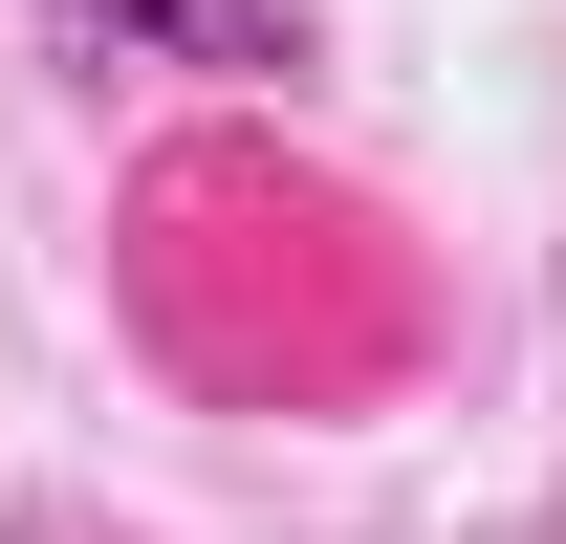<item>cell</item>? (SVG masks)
Here are the masks:
<instances>
[{
    "label": "cell",
    "instance_id": "cell-1",
    "mask_svg": "<svg viewBox=\"0 0 566 544\" xmlns=\"http://www.w3.org/2000/svg\"><path fill=\"white\" fill-rule=\"evenodd\" d=\"M132 327L175 348L218 414H349V393L415 370V262H392L370 197L197 132V153L132 175Z\"/></svg>",
    "mask_w": 566,
    "mask_h": 544
},
{
    "label": "cell",
    "instance_id": "cell-2",
    "mask_svg": "<svg viewBox=\"0 0 566 544\" xmlns=\"http://www.w3.org/2000/svg\"><path fill=\"white\" fill-rule=\"evenodd\" d=\"M87 66H175V87H305V0H44Z\"/></svg>",
    "mask_w": 566,
    "mask_h": 544
},
{
    "label": "cell",
    "instance_id": "cell-3",
    "mask_svg": "<svg viewBox=\"0 0 566 544\" xmlns=\"http://www.w3.org/2000/svg\"><path fill=\"white\" fill-rule=\"evenodd\" d=\"M0 544H132V523H66V501H0Z\"/></svg>",
    "mask_w": 566,
    "mask_h": 544
}]
</instances>
